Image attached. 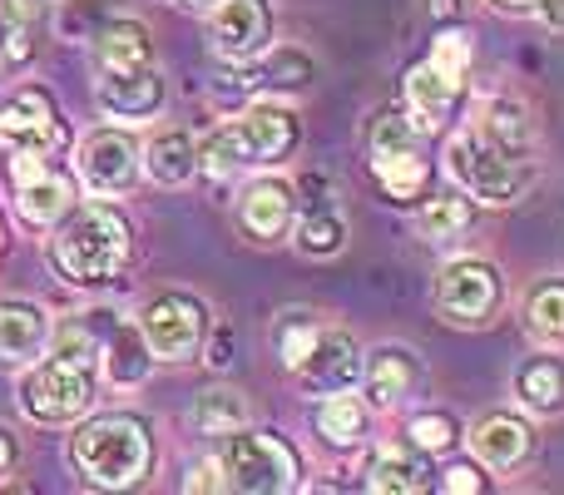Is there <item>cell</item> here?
Segmentation results:
<instances>
[{
	"mask_svg": "<svg viewBox=\"0 0 564 495\" xmlns=\"http://www.w3.org/2000/svg\"><path fill=\"white\" fill-rule=\"evenodd\" d=\"M75 471L99 491H124L154 471V431L134 411H105L89 417L69 441Z\"/></svg>",
	"mask_w": 564,
	"mask_h": 495,
	"instance_id": "6da1fadb",
	"label": "cell"
},
{
	"mask_svg": "<svg viewBox=\"0 0 564 495\" xmlns=\"http://www.w3.org/2000/svg\"><path fill=\"white\" fill-rule=\"evenodd\" d=\"M297 115L288 105H273V99H258L243 119L214 129L198 149V169L214 179H228L238 169H273L297 149Z\"/></svg>",
	"mask_w": 564,
	"mask_h": 495,
	"instance_id": "7a4b0ae2",
	"label": "cell"
},
{
	"mask_svg": "<svg viewBox=\"0 0 564 495\" xmlns=\"http://www.w3.org/2000/svg\"><path fill=\"white\" fill-rule=\"evenodd\" d=\"M129 248H134V238H129L124 214L99 204L59 228V238L50 244V268L65 282H75V288H95V282H109L124 272Z\"/></svg>",
	"mask_w": 564,
	"mask_h": 495,
	"instance_id": "3957f363",
	"label": "cell"
},
{
	"mask_svg": "<svg viewBox=\"0 0 564 495\" xmlns=\"http://www.w3.org/2000/svg\"><path fill=\"white\" fill-rule=\"evenodd\" d=\"M470 30H441L431 40V55L421 65L406 69V115L416 119L421 129H441L446 115L456 109L460 89H466V75H470Z\"/></svg>",
	"mask_w": 564,
	"mask_h": 495,
	"instance_id": "277c9868",
	"label": "cell"
},
{
	"mask_svg": "<svg viewBox=\"0 0 564 495\" xmlns=\"http://www.w3.org/2000/svg\"><path fill=\"white\" fill-rule=\"evenodd\" d=\"M421 134H426V129L411 115H401V109H381V115L371 119V134H367L371 174H377L381 194H387L391 204H416L431 184V164H426V154H421Z\"/></svg>",
	"mask_w": 564,
	"mask_h": 495,
	"instance_id": "5b68a950",
	"label": "cell"
},
{
	"mask_svg": "<svg viewBox=\"0 0 564 495\" xmlns=\"http://www.w3.org/2000/svg\"><path fill=\"white\" fill-rule=\"evenodd\" d=\"M446 169L470 198H480V204H516V198L530 189V179H535V164H530V159L500 154V149L486 144L476 129H460V134L446 144Z\"/></svg>",
	"mask_w": 564,
	"mask_h": 495,
	"instance_id": "8992f818",
	"label": "cell"
},
{
	"mask_svg": "<svg viewBox=\"0 0 564 495\" xmlns=\"http://www.w3.org/2000/svg\"><path fill=\"white\" fill-rule=\"evenodd\" d=\"M20 407L40 421V427H69L95 407V367L75 357H45L30 362L25 381H20Z\"/></svg>",
	"mask_w": 564,
	"mask_h": 495,
	"instance_id": "52a82bcc",
	"label": "cell"
},
{
	"mask_svg": "<svg viewBox=\"0 0 564 495\" xmlns=\"http://www.w3.org/2000/svg\"><path fill=\"white\" fill-rule=\"evenodd\" d=\"M224 476L234 491H248V495H278V491H292L302 476V461L292 456L288 446L273 437V431H234L224 446Z\"/></svg>",
	"mask_w": 564,
	"mask_h": 495,
	"instance_id": "ba28073f",
	"label": "cell"
},
{
	"mask_svg": "<svg viewBox=\"0 0 564 495\" xmlns=\"http://www.w3.org/2000/svg\"><path fill=\"white\" fill-rule=\"evenodd\" d=\"M139 332H144L154 362H194L208 337V308L194 292H159L139 318Z\"/></svg>",
	"mask_w": 564,
	"mask_h": 495,
	"instance_id": "9c48e42d",
	"label": "cell"
},
{
	"mask_svg": "<svg viewBox=\"0 0 564 495\" xmlns=\"http://www.w3.org/2000/svg\"><path fill=\"white\" fill-rule=\"evenodd\" d=\"M10 184L25 224L55 228L75 208V174L55 164V154H10Z\"/></svg>",
	"mask_w": 564,
	"mask_h": 495,
	"instance_id": "30bf717a",
	"label": "cell"
},
{
	"mask_svg": "<svg viewBox=\"0 0 564 495\" xmlns=\"http://www.w3.org/2000/svg\"><path fill=\"white\" fill-rule=\"evenodd\" d=\"M500 298H506V282H500V268L480 258H456L446 262L436 282V308L451 327H480L500 312Z\"/></svg>",
	"mask_w": 564,
	"mask_h": 495,
	"instance_id": "8fae6325",
	"label": "cell"
},
{
	"mask_svg": "<svg viewBox=\"0 0 564 495\" xmlns=\"http://www.w3.org/2000/svg\"><path fill=\"white\" fill-rule=\"evenodd\" d=\"M59 144H65V125L45 89H15L0 99V149L6 154H55Z\"/></svg>",
	"mask_w": 564,
	"mask_h": 495,
	"instance_id": "7c38bea8",
	"label": "cell"
},
{
	"mask_svg": "<svg viewBox=\"0 0 564 495\" xmlns=\"http://www.w3.org/2000/svg\"><path fill=\"white\" fill-rule=\"evenodd\" d=\"M79 179H85L89 194L115 198L129 194L139 179V144L124 129H95V134L79 139Z\"/></svg>",
	"mask_w": 564,
	"mask_h": 495,
	"instance_id": "4fadbf2b",
	"label": "cell"
},
{
	"mask_svg": "<svg viewBox=\"0 0 564 495\" xmlns=\"http://www.w3.org/2000/svg\"><path fill=\"white\" fill-rule=\"evenodd\" d=\"M214 50L234 65H248L263 50H273V6L268 0H218L214 6Z\"/></svg>",
	"mask_w": 564,
	"mask_h": 495,
	"instance_id": "5bb4252c",
	"label": "cell"
},
{
	"mask_svg": "<svg viewBox=\"0 0 564 495\" xmlns=\"http://www.w3.org/2000/svg\"><path fill=\"white\" fill-rule=\"evenodd\" d=\"M361 347L351 342V332H341V327H322V337H317V347H312V357L297 367V377L307 381L312 391H347V387H357L361 381Z\"/></svg>",
	"mask_w": 564,
	"mask_h": 495,
	"instance_id": "9a60e30c",
	"label": "cell"
},
{
	"mask_svg": "<svg viewBox=\"0 0 564 495\" xmlns=\"http://www.w3.org/2000/svg\"><path fill=\"white\" fill-rule=\"evenodd\" d=\"M50 342V318L30 298H0V362L6 367H30Z\"/></svg>",
	"mask_w": 564,
	"mask_h": 495,
	"instance_id": "2e32d148",
	"label": "cell"
},
{
	"mask_svg": "<svg viewBox=\"0 0 564 495\" xmlns=\"http://www.w3.org/2000/svg\"><path fill=\"white\" fill-rule=\"evenodd\" d=\"M292 208H297L292 184H282V179H258V184H248L243 198H238V224H243L248 238L273 244V238L288 234Z\"/></svg>",
	"mask_w": 564,
	"mask_h": 495,
	"instance_id": "e0dca14e",
	"label": "cell"
},
{
	"mask_svg": "<svg viewBox=\"0 0 564 495\" xmlns=\"http://www.w3.org/2000/svg\"><path fill=\"white\" fill-rule=\"evenodd\" d=\"M470 446H476L480 466L516 471V466H525L530 451H535V431H530L520 417H510V411H496V417H480L476 421V431H470Z\"/></svg>",
	"mask_w": 564,
	"mask_h": 495,
	"instance_id": "ac0fdd59",
	"label": "cell"
},
{
	"mask_svg": "<svg viewBox=\"0 0 564 495\" xmlns=\"http://www.w3.org/2000/svg\"><path fill=\"white\" fill-rule=\"evenodd\" d=\"M99 105L119 119H149L164 105V79L154 65L144 69H105L99 75Z\"/></svg>",
	"mask_w": 564,
	"mask_h": 495,
	"instance_id": "d6986e66",
	"label": "cell"
},
{
	"mask_svg": "<svg viewBox=\"0 0 564 495\" xmlns=\"http://www.w3.org/2000/svg\"><path fill=\"white\" fill-rule=\"evenodd\" d=\"M426 451H416L411 441H387L367 456L361 476H367L371 491H387V495H411V491H426Z\"/></svg>",
	"mask_w": 564,
	"mask_h": 495,
	"instance_id": "ffe728a7",
	"label": "cell"
},
{
	"mask_svg": "<svg viewBox=\"0 0 564 495\" xmlns=\"http://www.w3.org/2000/svg\"><path fill=\"white\" fill-rule=\"evenodd\" d=\"M416 377H421V367H416V357H411L406 347L371 352V362L361 367V391H367V407L391 411L411 387H416Z\"/></svg>",
	"mask_w": 564,
	"mask_h": 495,
	"instance_id": "44dd1931",
	"label": "cell"
},
{
	"mask_svg": "<svg viewBox=\"0 0 564 495\" xmlns=\"http://www.w3.org/2000/svg\"><path fill=\"white\" fill-rule=\"evenodd\" d=\"M470 129H476L486 144H496L500 154H510V159L535 154V125H530V109L520 105V99H490Z\"/></svg>",
	"mask_w": 564,
	"mask_h": 495,
	"instance_id": "7402d4cb",
	"label": "cell"
},
{
	"mask_svg": "<svg viewBox=\"0 0 564 495\" xmlns=\"http://www.w3.org/2000/svg\"><path fill=\"white\" fill-rule=\"evenodd\" d=\"M95 60L99 75L105 69H144L154 65V40L139 20H109V25L95 30Z\"/></svg>",
	"mask_w": 564,
	"mask_h": 495,
	"instance_id": "603a6c76",
	"label": "cell"
},
{
	"mask_svg": "<svg viewBox=\"0 0 564 495\" xmlns=\"http://www.w3.org/2000/svg\"><path fill=\"white\" fill-rule=\"evenodd\" d=\"M516 397L525 411L535 417H560L564 411V362L540 352V357H525L516 372Z\"/></svg>",
	"mask_w": 564,
	"mask_h": 495,
	"instance_id": "cb8c5ba5",
	"label": "cell"
},
{
	"mask_svg": "<svg viewBox=\"0 0 564 495\" xmlns=\"http://www.w3.org/2000/svg\"><path fill=\"white\" fill-rule=\"evenodd\" d=\"M99 362H105V377L115 381V387H139V381L149 377V367H154V352H149L144 332H139L134 322H115Z\"/></svg>",
	"mask_w": 564,
	"mask_h": 495,
	"instance_id": "d4e9b609",
	"label": "cell"
},
{
	"mask_svg": "<svg viewBox=\"0 0 564 495\" xmlns=\"http://www.w3.org/2000/svg\"><path fill=\"white\" fill-rule=\"evenodd\" d=\"M312 431H317L322 446L351 451L361 437H367V401L341 397V391H327V401L312 411Z\"/></svg>",
	"mask_w": 564,
	"mask_h": 495,
	"instance_id": "484cf974",
	"label": "cell"
},
{
	"mask_svg": "<svg viewBox=\"0 0 564 495\" xmlns=\"http://www.w3.org/2000/svg\"><path fill=\"white\" fill-rule=\"evenodd\" d=\"M144 169H149V179H154V184H164V189L188 184V179L198 174V144L184 134V129H164V134L149 144Z\"/></svg>",
	"mask_w": 564,
	"mask_h": 495,
	"instance_id": "4316f807",
	"label": "cell"
},
{
	"mask_svg": "<svg viewBox=\"0 0 564 495\" xmlns=\"http://www.w3.org/2000/svg\"><path fill=\"white\" fill-rule=\"evenodd\" d=\"M322 327H327V322H322L317 312H307V308H288V312H278V322H273V352L282 357V367L297 372L302 362L312 357V347H317Z\"/></svg>",
	"mask_w": 564,
	"mask_h": 495,
	"instance_id": "83f0119b",
	"label": "cell"
},
{
	"mask_svg": "<svg viewBox=\"0 0 564 495\" xmlns=\"http://www.w3.org/2000/svg\"><path fill=\"white\" fill-rule=\"evenodd\" d=\"M194 427L204 431V437H234V431L248 427V401L243 391L234 387H208L198 391L194 401Z\"/></svg>",
	"mask_w": 564,
	"mask_h": 495,
	"instance_id": "f1b7e54d",
	"label": "cell"
},
{
	"mask_svg": "<svg viewBox=\"0 0 564 495\" xmlns=\"http://www.w3.org/2000/svg\"><path fill=\"white\" fill-rule=\"evenodd\" d=\"M470 224H476L470 194H441V198H426V204L416 208V228H421V238H431V244L460 238Z\"/></svg>",
	"mask_w": 564,
	"mask_h": 495,
	"instance_id": "f546056e",
	"label": "cell"
},
{
	"mask_svg": "<svg viewBox=\"0 0 564 495\" xmlns=\"http://www.w3.org/2000/svg\"><path fill=\"white\" fill-rule=\"evenodd\" d=\"M347 244V218L337 214L332 204H312L302 208L297 218V248L312 252V258H332V252H341Z\"/></svg>",
	"mask_w": 564,
	"mask_h": 495,
	"instance_id": "4dcf8cb0",
	"label": "cell"
},
{
	"mask_svg": "<svg viewBox=\"0 0 564 495\" xmlns=\"http://www.w3.org/2000/svg\"><path fill=\"white\" fill-rule=\"evenodd\" d=\"M525 327L545 342H564V278L540 282L525 298Z\"/></svg>",
	"mask_w": 564,
	"mask_h": 495,
	"instance_id": "1f68e13d",
	"label": "cell"
},
{
	"mask_svg": "<svg viewBox=\"0 0 564 495\" xmlns=\"http://www.w3.org/2000/svg\"><path fill=\"white\" fill-rule=\"evenodd\" d=\"M253 79L258 85H278V89H302L312 85V60L302 50H273V55H258L253 60Z\"/></svg>",
	"mask_w": 564,
	"mask_h": 495,
	"instance_id": "d6a6232c",
	"label": "cell"
},
{
	"mask_svg": "<svg viewBox=\"0 0 564 495\" xmlns=\"http://www.w3.org/2000/svg\"><path fill=\"white\" fill-rule=\"evenodd\" d=\"M406 437L416 451H451L456 446V421H451L446 411H421V417H411Z\"/></svg>",
	"mask_w": 564,
	"mask_h": 495,
	"instance_id": "836d02e7",
	"label": "cell"
},
{
	"mask_svg": "<svg viewBox=\"0 0 564 495\" xmlns=\"http://www.w3.org/2000/svg\"><path fill=\"white\" fill-rule=\"evenodd\" d=\"M441 491L480 495V491H486V476H480V466H470V461H456V466H446V471H441Z\"/></svg>",
	"mask_w": 564,
	"mask_h": 495,
	"instance_id": "e575fe53",
	"label": "cell"
},
{
	"mask_svg": "<svg viewBox=\"0 0 564 495\" xmlns=\"http://www.w3.org/2000/svg\"><path fill=\"white\" fill-rule=\"evenodd\" d=\"M188 491H224L228 486V476H224V461H198L194 466V476L184 481Z\"/></svg>",
	"mask_w": 564,
	"mask_h": 495,
	"instance_id": "d590c367",
	"label": "cell"
},
{
	"mask_svg": "<svg viewBox=\"0 0 564 495\" xmlns=\"http://www.w3.org/2000/svg\"><path fill=\"white\" fill-rule=\"evenodd\" d=\"M208 362H214V367H228V362H234V332H218L214 337V347H208Z\"/></svg>",
	"mask_w": 564,
	"mask_h": 495,
	"instance_id": "8d00e7d4",
	"label": "cell"
},
{
	"mask_svg": "<svg viewBox=\"0 0 564 495\" xmlns=\"http://www.w3.org/2000/svg\"><path fill=\"white\" fill-rule=\"evenodd\" d=\"M10 466H15V437L0 427V476H10Z\"/></svg>",
	"mask_w": 564,
	"mask_h": 495,
	"instance_id": "74e56055",
	"label": "cell"
},
{
	"mask_svg": "<svg viewBox=\"0 0 564 495\" xmlns=\"http://www.w3.org/2000/svg\"><path fill=\"white\" fill-rule=\"evenodd\" d=\"M535 15H545L550 25H564V0H540Z\"/></svg>",
	"mask_w": 564,
	"mask_h": 495,
	"instance_id": "f35d334b",
	"label": "cell"
},
{
	"mask_svg": "<svg viewBox=\"0 0 564 495\" xmlns=\"http://www.w3.org/2000/svg\"><path fill=\"white\" fill-rule=\"evenodd\" d=\"M490 6H500V10H525V15H535L540 0H490Z\"/></svg>",
	"mask_w": 564,
	"mask_h": 495,
	"instance_id": "ab89813d",
	"label": "cell"
},
{
	"mask_svg": "<svg viewBox=\"0 0 564 495\" xmlns=\"http://www.w3.org/2000/svg\"><path fill=\"white\" fill-rule=\"evenodd\" d=\"M460 6V0H436V6H431V10H436V15H451V10H456Z\"/></svg>",
	"mask_w": 564,
	"mask_h": 495,
	"instance_id": "60d3db41",
	"label": "cell"
},
{
	"mask_svg": "<svg viewBox=\"0 0 564 495\" xmlns=\"http://www.w3.org/2000/svg\"><path fill=\"white\" fill-rule=\"evenodd\" d=\"M184 6H194V10H214L218 0H184Z\"/></svg>",
	"mask_w": 564,
	"mask_h": 495,
	"instance_id": "b9f144b4",
	"label": "cell"
}]
</instances>
